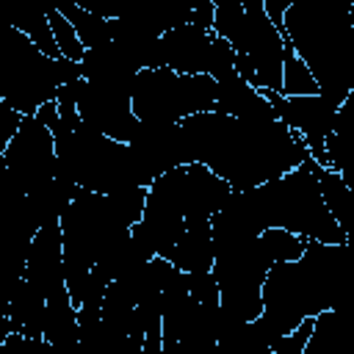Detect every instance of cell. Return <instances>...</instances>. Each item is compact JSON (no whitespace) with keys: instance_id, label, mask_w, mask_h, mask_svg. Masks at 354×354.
Segmentation results:
<instances>
[{"instance_id":"cell-1","label":"cell","mask_w":354,"mask_h":354,"mask_svg":"<svg viewBox=\"0 0 354 354\" xmlns=\"http://www.w3.org/2000/svg\"><path fill=\"white\" fill-rule=\"evenodd\" d=\"M188 163H205L230 188H252L282 177L307 158V147L282 119H238L202 111L180 119Z\"/></svg>"},{"instance_id":"cell-2","label":"cell","mask_w":354,"mask_h":354,"mask_svg":"<svg viewBox=\"0 0 354 354\" xmlns=\"http://www.w3.org/2000/svg\"><path fill=\"white\" fill-rule=\"evenodd\" d=\"M348 243L321 241H307L296 260L271 263L260 288L263 310L257 315L268 337L290 332L307 315L340 310L348 296Z\"/></svg>"},{"instance_id":"cell-3","label":"cell","mask_w":354,"mask_h":354,"mask_svg":"<svg viewBox=\"0 0 354 354\" xmlns=\"http://www.w3.org/2000/svg\"><path fill=\"white\" fill-rule=\"evenodd\" d=\"M279 33L324 97L340 105L354 91V0H290Z\"/></svg>"},{"instance_id":"cell-4","label":"cell","mask_w":354,"mask_h":354,"mask_svg":"<svg viewBox=\"0 0 354 354\" xmlns=\"http://www.w3.org/2000/svg\"><path fill=\"white\" fill-rule=\"evenodd\" d=\"M315 166L318 163L307 155L299 166H293L282 177L257 185V199L263 207L266 227H282L307 241L348 243V235L340 230V224L332 218V213L324 205Z\"/></svg>"},{"instance_id":"cell-5","label":"cell","mask_w":354,"mask_h":354,"mask_svg":"<svg viewBox=\"0 0 354 354\" xmlns=\"http://www.w3.org/2000/svg\"><path fill=\"white\" fill-rule=\"evenodd\" d=\"M80 77V64L72 58L44 55L22 30L0 25V100L22 116L55 97L58 86Z\"/></svg>"},{"instance_id":"cell-6","label":"cell","mask_w":354,"mask_h":354,"mask_svg":"<svg viewBox=\"0 0 354 354\" xmlns=\"http://www.w3.org/2000/svg\"><path fill=\"white\" fill-rule=\"evenodd\" d=\"M130 108L144 122H177L216 108V80L210 75H183L169 66L138 69Z\"/></svg>"},{"instance_id":"cell-7","label":"cell","mask_w":354,"mask_h":354,"mask_svg":"<svg viewBox=\"0 0 354 354\" xmlns=\"http://www.w3.org/2000/svg\"><path fill=\"white\" fill-rule=\"evenodd\" d=\"M271 257L260 235L241 238L213 252L210 274L218 285V307L227 318L252 321L263 310L260 288L271 268Z\"/></svg>"},{"instance_id":"cell-8","label":"cell","mask_w":354,"mask_h":354,"mask_svg":"<svg viewBox=\"0 0 354 354\" xmlns=\"http://www.w3.org/2000/svg\"><path fill=\"white\" fill-rule=\"evenodd\" d=\"M260 94L271 102L277 119H282L293 133L301 136V141L307 147V155L318 166H329V155H326L324 138L332 133L340 105L332 102L329 97H324L321 91L318 94H296V97H288V94L263 88Z\"/></svg>"},{"instance_id":"cell-9","label":"cell","mask_w":354,"mask_h":354,"mask_svg":"<svg viewBox=\"0 0 354 354\" xmlns=\"http://www.w3.org/2000/svg\"><path fill=\"white\" fill-rule=\"evenodd\" d=\"M243 6V25L235 53H243L257 77V91H282V47L285 36L266 14L263 0H241Z\"/></svg>"},{"instance_id":"cell-10","label":"cell","mask_w":354,"mask_h":354,"mask_svg":"<svg viewBox=\"0 0 354 354\" xmlns=\"http://www.w3.org/2000/svg\"><path fill=\"white\" fill-rule=\"evenodd\" d=\"M3 155H6V169L22 183L25 191L41 185L44 180H50L58 171L53 133L33 113L22 116L17 133L11 136Z\"/></svg>"},{"instance_id":"cell-11","label":"cell","mask_w":354,"mask_h":354,"mask_svg":"<svg viewBox=\"0 0 354 354\" xmlns=\"http://www.w3.org/2000/svg\"><path fill=\"white\" fill-rule=\"evenodd\" d=\"M130 97H133V88L105 86V83H94V80L80 77L75 111L97 133L116 138V141H130V136L138 124V119L130 108Z\"/></svg>"},{"instance_id":"cell-12","label":"cell","mask_w":354,"mask_h":354,"mask_svg":"<svg viewBox=\"0 0 354 354\" xmlns=\"http://www.w3.org/2000/svg\"><path fill=\"white\" fill-rule=\"evenodd\" d=\"M216 33L196 22H185L160 33L166 66L183 75H207Z\"/></svg>"},{"instance_id":"cell-13","label":"cell","mask_w":354,"mask_h":354,"mask_svg":"<svg viewBox=\"0 0 354 354\" xmlns=\"http://www.w3.org/2000/svg\"><path fill=\"white\" fill-rule=\"evenodd\" d=\"M25 279H30L36 288L44 290V296L55 293L58 288H66L64 282V241H61V224L50 221L41 224L28 246L25 257Z\"/></svg>"},{"instance_id":"cell-14","label":"cell","mask_w":354,"mask_h":354,"mask_svg":"<svg viewBox=\"0 0 354 354\" xmlns=\"http://www.w3.org/2000/svg\"><path fill=\"white\" fill-rule=\"evenodd\" d=\"M227 194H230V183L221 180L205 163H185L183 166V216H185V224L210 221V216L221 207Z\"/></svg>"},{"instance_id":"cell-15","label":"cell","mask_w":354,"mask_h":354,"mask_svg":"<svg viewBox=\"0 0 354 354\" xmlns=\"http://www.w3.org/2000/svg\"><path fill=\"white\" fill-rule=\"evenodd\" d=\"M77 64H80L83 80L119 86V88H133V80L138 72V66L133 64V58L124 53V47L116 39L97 44V47H86Z\"/></svg>"},{"instance_id":"cell-16","label":"cell","mask_w":354,"mask_h":354,"mask_svg":"<svg viewBox=\"0 0 354 354\" xmlns=\"http://www.w3.org/2000/svg\"><path fill=\"white\" fill-rule=\"evenodd\" d=\"M227 116H238V119H277L271 102L254 88L249 86L238 72L216 80V108Z\"/></svg>"},{"instance_id":"cell-17","label":"cell","mask_w":354,"mask_h":354,"mask_svg":"<svg viewBox=\"0 0 354 354\" xmlns=\"http://www.w3.org/2000/svg\"><path fill=\"white\" fill-rule=\"evenodd\" d=\"M77 310L69 299L66 288H58L55 293L47 296L44 301V321H41V337L53 346V348H75L77 346Z\"/></svg>"},{"instance_id":"cell-18","label":"cell","mask_w":354,"mask_h":354,"mask_svg":"<svg viewBox=\"0 0 354 354\" xmlns=\"http://www.w3.org/2000/svg\"><path fill=\"white\" fill-rule=\"evenodd\" d=\"M169 263H174L180 271H210L213 266V238H210V221H191L185 224L183 235L166 254Z\"/></svg>"},{"instance_id":"cell-19","label":"cell","mask_w":354,"mask_h":354,"mask_svg":"<svg viewBox=\"0 0 354 354\" xmlns=\"http://www.w3.org/2000/svg\"><path fill=\"white\" fill-rule=\"evenodd\" d=\"M80 191L77 183H72L69 177L64 174H53L50 180H44L41 185L30 188L28 191V207L36 218V224H50V221H58L64 216V210L69 207V202L75 199V194Z\"/></svg>"},{"instance_id":"cell-20","label":"cell","mask_w":354,"mask_h":354,"mask_svg":"<svg viewBox=\"0 0 354 354\" xmlns=\"http://www.w3.org/2000/svg\"><path fill=\"white\" fill-rule=\"evenodd\" d=\"M315 177H318V188H321V196H324L326 210L340 224V230L351 238V230H354V224H351V218H354V194H351V185L343 180L340 171H335L329 166H315Z\"/></svg>"},{"instance_id":"cell-21","label":"cell","mask_w":354,"mask_h":354,"mask_svg":"<svg viewBox=\"0 0 354 354\" xmlns=\"http://www.w3.org/2000/svg\"><path fill=\"white\" fill-rule=\"evenodd\" d=\"M61 14L72 22L77 39L83 41V47H97V44H105L113 39V19L108 17H100V14H91L75 3H66L61 8Z\"/></svg>"},{"instance_id":"cell-22","label":"cell","mask_w":354,"mask_h":354,"mask_svg":"<svg viewBox=\"0 0 354 354\" xmlns=\"http://www.w3.org/2000/svg\"><path fill=\"white\" fill-rule=\"evenodd\" d=\"M279 94H288V97L318 94V80L313 77L310 66L293 53L288 39H285V47H282V91Z\"/></svg>"},{"instance_id":"cell-23","label":"cell","mask_w":354,"mask_h":354,"mask_svg":"<svg viewBox=\"0 0 354 354\" xmlns=\"http://www.w3.org/2000/svg\"><path fill=\"white\" fill-rule=\"evenodd\" d=\"M243 25V6L241 0H213V25L210 30L230 41V47H238Z\"/></svg>"},{"instance_id":"cell-24","label":"cell","mask_w":354,"mask_h":354,"mask_svg":"<svg viewBox=\"0 0 354 354\" xmlns=\"http://www.w3.org/2000/svg\"><path fill=\"white\" fill-rule=\"evenodd\" d=\"M260 241H263V246L274 263L277 260H296L307 246V238H301L290 230H282V227H266L260 232Z\"/></svg>"},{"instance_id":"cell-25","label":"cell","mask_w":354,"mask_h":354,"mask_svg":"<svg viewBox=\"0 0 354 354\" xmlns=\"http://www.w3.org/2000/svg\"><path fill=\"white\" fill-rule=\"evenodd\" d=\"M47 19H50V30H53V39H55L61 55H64V58H72V61H80V55H83L86 47H83V41L77 39L72 22H69L61 11H50Z\"/></svg>"},{"instance_id":"cell-26","label":"cell","mask_w":354,"mask_h":354,"mask_svg":"<svg viewBox=\"0 0 354 354\" xmlns=\"http://www.w3.org/2000/svg\"><path fill=\"white\" fill-rule=\"evenodd\" d=\"M19 122H22V113L14 105H8L6 100H0V155L6 152V147H8L11 136L17 133Z\"/></svg>"},{"instance_id":"cell-27","label":"cell","mask_w":354,"mask_h":354,"mask_svg":"<svg viewBox=\"0 0 354 354\" xmlns=\"http://www.w3.org/2000/svg\"><path fill=\"white\" fill-rule=\"evenodd\" d=\"M75 6H80V8H86V11H91V14L116 19V17L124 11L127 0H75Z\"/></svg>"},{"instance_id":"cell-28","label":"cell","mask_w":354,"mask_h":354,"mask_svg":"<svg viewBox=\"0 0 354 354\" xmlns=\"http://www.w3.org/2000/svg\"><path fill=\"white\" fill-rule=\"evenodd\" d=\"M188 6H191L196 25H202V28L213 25V0H188Z\"/></svg>"},{"instance_id":"cell-29","label":"cell","mask_w":354,"mask_h":354,"mask_svg":"<svg viewBox=\"0 0 354 354\" xmlns=\"http://www.w3.org/2000/svg\"><path fill=\"white\" fill-rule=\"evenodd\" d=\"M263 6H266V14L271 17V22L279 28L282 25V14L290 6V0H263Z\"/></svg>"},{"instance_id":"cell-30","label":"cell","mask_w":354,"mask_h":354,"mask_svg":"<svg viewBox=\"0 0 354 354\" xmlns=\"http://www.w3.org/2000/svg\"><path fill=\"white\" fill-rule=\"evenodd\" d=\"M39 3H41L47 11H61L66 3H75V0H39Z\"/></svg>"}]
</instances>
